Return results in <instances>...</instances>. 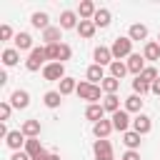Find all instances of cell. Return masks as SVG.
Returning <instances> with one entry per match:
<instances>
[{
	"mask_svg": "<svg viewBox=\"0 0 160 160\" xmlns=\"http://www.w3.org/2000/svg\"><path fill=\"white\" fill-rule=\"evenodd\" d=\"M45 52H48V60H52V62H62V65H65V60H70V55H72L70 45H65V42L45 45Z\"/></svg>",
	"mask_w": 160,
	"mask_h": 160,
	"instance_id": "1",
	"label": "cell"
},
{
	"mask_svg": "<svg viewBox=\"0 0 160 160\" xmlns=\"http://www.w3.org/2000/svg\"><path fill=\"white\" fill-rule=\"evenodd\" d=\"M78 95H80V100H88L90 105H95L98 100H100V92H102V88L100 85H92V82H78V90H75Z\"/></svg>",
	"mask_w": 160,
	"mask_h": 160,
	"instance_id": "2",
	"label": "cell"
},
{
	"mask_svg": "<svg viewBox=\"0 0 160 160\" xmlns=\"http://www.w3.org/2000/svg\"><path fill=\"white\" fill-rule=\"evenodd\" d=\"M110 50H112V58H115V60L130 58V55H132V40H130V38H115Z\"/></svg>",
	"mask_w": 160,
	"mask_h": 160,
	"instance_id": "3",
	"label": "cell"
},
{
	"mask_svg": "<svg viewBox=\"0 0 160 160\" xmlns=\"http://www.w3.org/2000/svg\"><path fill=\"white\" fill-rule=\"evenodd\" d=\"M48 52H45V48H32V52H30V58H28V62H25V68L30 70V72H38L40 68H45L48 62Z\"/></svg>",
	"mask_w": 160,
	"mask_h": 160,
	"instance_id": "4",
	"label": "cell"
},
{
	"mask_svg": "<svg viewBox=\"0 0 160 160\" xmlns=\"http://www.w3.org/2000/svg\"><path fill=\"white\" fill-rule=\"evenodd\" d=\"M42 78L50 80V82L65 80V78H68V75H65V65H62V62H48V65L42 68Z\"/></svg>",
	"mask_w": 160,
	"mask_h": 160,
	"instance_id": "5",
	"label": "cell"
},
{
	"mask_svg": "<svg viewBox=\"0 0 160 160\" xmlns=\"http://www.w3.org/2000/svg\"><path fill=\"white\" fill-rule=\"evenodd\" d=\"M92 155H95V160H115V158H112V145H110V140H95Z\"/></svg>",
	"mask_w": 160,
	"mask_h": 160,
	"instance_id": "6",
	"label": "cell"
},
{
	"mask_svg": "<svg viewBox=\"0 0 160 160\" xmlns=\"http://www.w3.org/2000/svg\"><path fill=\"white\" fill-rule=\"evenodd\" d=\"M112 128L115 130H120V132H128V128L132 125V120H130V112L122 108V110H118V112H112Z\"/></svg>",
	"mask_w": 160,
	"mask_h": 160,
	"instance_id": "7",
	"label": "cell"
},
{
	"mask_svg": "<svg viewBox=\"0 0 160 160\" xmlns=\"http://www.w3.org/2000/svg\"><path fill=\"white\" fill-rule=\"evenodd\" d=\"M112 130H115V128H112V120H105V118L92 125V135H95L98 140H108V135H110Z\"/></svg>",
	"mask_w": 160,
	"mask_h": 160,
	"instance_id": "8",
	"label": "cell"
},
{
	"mask_svg": "<svg viewBox=\"0 0 160 160\" xmlns=\"http://www.w3.org/2000/svg\"><path fill=\"white\" fill-rule=\"evenodd\" d=\"M5 142H8V148H10V150H15V152H18V150L28 142V138L22 135V130H10V132H8V138H5Z\"/></svg>",
	"mask_w": 160,
	"mask_h": 160,
	"instance_id": "9",
	"label": "cell"
},
{
	"mask_svg": "<svg viewBox=\"0 0 160 160\" xmlns=\"http://www.w3.org/2000/svg\"><path fill=\"white\" fill-rule=\"evenodd\" d=\"M92 58H95V65H112V50L110 48H105V45H100V48H95V52H92Z\"/></svg>",
	"mask_w": 160,
	"mask_h": 160,
	"instance_id": "10",
	"label": "cell"
},
{
	"mask_svg": "<svg viewBox=\"0 0 160 160\" xmlns=\"http://www.w3.org/2000/svg\"><path fill=\"white\" fill-rule=\"evenodd\" d=\"M132 130L138 132V135H148L150 130H152V122H150V118L148 115H135V120H132Z\"/></svg>",
	"mask_w": 160,
	"mask_h": 160,
	"instance_id": "11",
	"label": "cell"
},
{
	"mask_svg": "<svg viewBox=\"0 0 160 160\" xmlns=\"http://www.w3.org/2000/svg\"><path fill=\"white\" fill-rule=\"evenodd\" d=\"M60 28L62 30H78V12H72V10H62L60 12Z\"/></svg>",
	"mask_w": 160,
	"mask_h": 160,
	"instance_id": "12",
	"label": "cell"
},
{
	"mask_svg": "<svg viewBox=\"0 0 160 160\" xmlns=\"http://www.w3.org/2000/svg\"><path fill=\"white\" fill-rule=\"evenodd\" d=\"M10 105L18 108V110L28 108V105H30V95H28V90H15V92L10 95Z\"/></svg>",
	"mask_w": 160,
	"mask_h": 160,
	"instance_id": "13",
	"label": "cell"
},
{
	"mask_svg": "<svg viewBox=\"0 0 160 160\" xmlns=\"http://www.w3.org/2000/svg\"><path fill=\"white\" fill-rule=\"evenodd\" d=\"M95 12H98V8H95V2H92V0H82V2H80V8H78L80 20H92V18H95Z\"/></svg>",
	"mask_w": 160,
	"mask_h": 160,
	"instance_id": "14",
	"label": "cell"
},
{
	"mask_svg": "<svg viewBox=\"0 0 160 160\" xmlns=\"http://www.w3.org/2000/svg\"><path fill=\"white\" fill-rule=\"evenodd\" d=\"M128 70H130V72H135V78H138V75L145 70V58H142V55H138V52H132V55L128 58Z\"/></svg>",
	"mask_w": 160,
	"mask_h": 160,
	"instance_id": "15",
	"label": "cell"
},
{
	"mask_svg": "<svg viewBox=\"0 0 160 160\" xmlns=\"http://www.w3.org/2000/svg\"><path fill=\"white\" fill-rule=\"evenodd\" d=\"M102 115H105V108H102L100 102H95V105H88V108H85V118H88V120H92V125H95V122H100V120H102Z\"/></svg>",
	"mask_w": 160,
	"mask_h": 160,
	"instance_id": "16",
	"label": "cell"
},
{
	"mask_svg": "<svg viewBox=\"0 0 160 160\" xmlns=\"http://www.w3.org/2000/svg\"><path fill=\"white\" fill-rule=\"evenodd\" d=\"M85 75H88V82H92V85H98V82L105 80V70H102V65H90Z\"/></svg>",
	"mask_w": 160,
	"mask_h": 160,
	"instance_id": "17",
	"label": "cell"
},
{
	"mask_svg": "<svg viewBox=\"0 0 160 160\" xmlns=\"http://www.w3.org/2000/svg\"><path fill=\"white\" fill-rule=\"evenodd\" d=\"M20 130H22V135H25V138H38L42 128H40V120H25Z\"/></svg>",
	"mask_w": 160,
	"mask_h": 160,
	"instance_id": "18",
	"label": "cell"
},
{
	"mask_svg": "<svg viewBox=\"0 0 160 160\" xmlns=\"http://www.w3.org/2000/svg\"><path fill=\"white\" fill-rule=\"evenodd\" d=\"M60 38H62V28H52V25H50V28L42 32V40H45L48 45H58Z\"/></svg>",
	"mask_w": 160,
	"mask_h": 160,
	"instance_id": "19",
	"label": "cell"
},
{
	"mask_svg": "<svg viewBox=\"0 0 160 160\" xmlns=\"http://www.w3.org/2000/svg\"><path fill=\"white\" fill-rule=\"evenodd\" d=\"M15 50H30L32 52V38H30V32H18L15 35Z\"/></svg>",
	"mask_w": 160,
	"mask_h": 160,
	"instance_id": "20",
	"label": "cell"
},
{
	"mask_svg": "<svg viewBox=\"0 0 160 160\" xmlns=\"http://www.w3.org/2000/svg\"><path fill=\"white\" fill-rule=\"evenodd\" d=\"M18 60H20V50H15V48H5V50H2V65H5V68L18 65Z\"/></svg>",
	"mask_w": 160,
	"mask_h": 160,
	"instance_id": "21",
	"label": "cell"
},
{
	"mask_svg": "<svg viewBox=\"0 0 160 160\" xmlns=\"http://www.w3.org/2000/svg\"><path fill=\"white\" fill-rule=\"evenodd\" d=\"M50 18H48V12H32V18H30V22H32V28H38V30H48L50 28V22H48Z\"/></svg>",
	"mask_w": 160,
	"mask_h": 160,
	"instance_id": "22",
	"label": "cell"
},
{
	"mask_svg": "<svg viewBox=\"0 0 160 160\" xmlns=\"http://www.w3.org/2000/svg\"><path fill=\"white\" fill-rule=\"evenodd\" d=\"M95 30H98V28H95L92 20H80V22H78V32H80V38H88V40H90V38L95 35Z\"/></svg>",
	"mask_w": 160,
	"mask_h": 160,
	"instance_id": "23",
	"label": "cell"
},
{
	"mask_svg": "<svg viewBox=\"0 0 160 160\" xmlns=\"http://www.w3.org/2000/svg\"><path fill=\"white\" fill-rule=\"evenodd\" d=\"M128 38H130L132 42H135V40H145V38H148V28H145L142 22H135V25H130Z\"/></svg>",
	"mask_w": 160,
	"mask_h": 160,
	"instance_id": "24",
	"label": "cell"
},
{
	"mask_svg": "<svg viewBox=\"0 0 160 160\" xmlns=\"http://www.w3.org/2000/svg\"><path fill=\"white\" fill-rule=\"evenodd\" d=\"M125 72H130V70H128V62H122V60H112V65H110V75H112L115 80H122Z\"/></svg>",
	"mask_w": 160,
	"mask_h": 160,
	"instance_id": "25",
	"label": "cell"
},
{
	"mask_svg": "<svg viewBox=\"0 0 160 160\" xmlns=\"http://www.w3.org/2000/svg\"><path fill=\"white\" fill-rule=\"evenodd\" d=\"M92 22H95V28H108V25H110V10H105V8H98V12H95Z\"/></svg>",
	"mask_w": 160,
	"mask_h": 160,
	"instance_id": "26",
	"label": "cell"
},
{
	"mask_svg": "<svg viewBox=\"0 0 160 160\" xmlns=\"http://www.w3.org/2000/svg\"><path fill=\"white\" fill-rule=\"evenodd\" d=\"M125 110H128V112H138V115H140V110H142V98L132 92V95L125 100Z\"/></svg>",
	"mask_w": 160,
	"mask_h": 160,
	"instance_id": "27",
	"label": "cell"
},
{
	"mask_svg": "<svg viewBox=\"0 0 160 160\" xmlns=\"http://www.w3.org/2000/svg\"><path fill=\"white\" fill-rule=\"evenodd\" d=\"M122 142L128 145V150H138L140 148V135L135 130H128V132H122Z\"/></svg>",
	"mask_w": 160,
	"mask_h": 160,
	"instance_id": "28",
	"label": "cell"
},
{
	"mask_svg": "<svg viewBox=\"0 0 160 160\" xmlns=\"http://www.w3.org/2000/svg\"><path fill=\"white\" fill-rule=\"evenodd\" d=\"M142 58H145V60H160V45H158V42H145Z\"/></svg>",
	"mask_w": 160,
	"mask_h": 160,
	"instance_id": "29",
	"label": "cell"
},
{
	"mask_svg": "<svg viewBox=\"0 0 160 160\" xmlns=\"http://www.w3.org/2000/svg\"><path fill=\"white\" fill-rule=\"evenodd\" d=\"M100 88H102V92H108V95H115V92H118V88H120V80H115L112 75H108V78L100 82Z\"/></svg>",
	"mask_w": 160,
	"mask_h": 160,
	"instance_id": "30",
	"label": "cell"
},
{
	"mask_svg": "<svg viewBox=\"0 0 160 160\" xmlns=\"http://www.w3.org/2000/svg\"><path fill=\"white\" fill-rule=\"evenodd\" d=\"M78 90V82H75V78H65V80H60V88H58V92L65 98V95H70V92H75Z\"/></svg>",
	"mask_w": 160,
	"mask_h": 160,
	"instance_id": "31",
	"label": "cell"
},
{
	"mask_svg": "<svg viewBox=\"0 0 160 160\" xmlns=\"http://www.w3.org/2000/svg\"><path fill=\"white\" fill-rule=\"evenodd\" d=\"M102 108H105V112H118V110H120L118 95H105V98H102Z\"/></svg>",
	"mask_w": 160,
	"mask_h": 160,
	"instance_id": "32",
	"label": "cell"
},
{
	"mask_svg": "<svg viewBox=\"0 0 160 160\" xmlns=\"http://www.w3.org/2000/svg\"><path fill=\"white\" fill-rule=\"evenodd\" d=\"M60 100H62V95H60L58 90H48V92H45V98H42V102H45L48 108H58V105H60Z\"/></svg>",
	"mask_w": 160,
	"mask_h": 160,
	"instance_id": "33",
	"label": "cell"
},
{
	"mask_svg": "<svg viewBox=\"0 0 160 160\" xmlns=\"http://www.w3.org/2000/svg\"><path fill=\"white\" fill-rule=\"evenodd\" d=\"M138 78H140L142 82H148V85H152V82L158 80V70H155V68H145V70H142V72H140Z\"/></svg>",
	"mask_w": 160,
	"mask_h": 160,
	"instance_id": "34",
	"label": "cell"
},
{
	"mask_svg": "<svg viewBox=\"0 0 160 160\" xmlns=\"http://www.w3.org/2000/svg\"><path fill=\"white\" fill-rule=\"evenodd\" d=\"M132 90H135V95H140V98H142L145 92H150V85H148V82H142L140 78H135V80H132Z\"/></svg>",
	"mask_w": 160,
	"mask_h": 160,
	"instance_id": "35",
	"label": "cell"
},
{
	"mask_svg": "<svg viewBox=\"0 0 160 160\" xmlns=\"http://www.w3.org/2000/svg\"><path fill=\"white\" fill-rule=\"evenodd\" d=\"M10 112H12V105H10V102H0V120H2V122L10 118Z\"/></svg>",
	"mask_w": 160,
	"mask_h": 160,
	"instance_id": "36",
	"label": "cell"
},
{
	"mask_svg": "<svg viewBox=\"0 0 160 160\" xmlns=\"http://www.w3.org/2000/svg\"><path fill=\"white\" fill-rule=\"evenodd\" d=\"M12 38V28L10 25H0V40H10Z\"/></svg>",
	"mask_w": 160,
	"mask_h": 160,
	"instance_id": "37",
	"label": "cell"
},
{
	"mask_svg": "<svg viewBox=\"0 0 160 160\" xmlns=\"http://www.w3.org/2000/svg\"><path fill=\"white\" fill-rule=\"evenodd\" d=\"M122 160H140V152H138V150H128V152L122 155Z\"/></svg>",
	"mask_w": 160,
	"mask_h": 160,
	"instance_id": "38",
	"label": "cell"
},
{
	"mask_svg": "<svg viewBox=\"0 0 160 160\" xmlns=\"http://www.w3.org/2000/svg\"><path fill=\"white\" fill-rule=\"evenodd\" d=\"M10 160H30V155L25 152V150H18V152H12V158Z\"/></svg>",
	"mask_w": 160,
	"mask_h": 160,
	"instance_id": "39",
	"label": "cell"
},
{
	"mask_svg": "<svg viewBox=\"0 0 160 160\" xmlns=\"http://www.w3.org/2000/svg\"><path fill=\"white\" fill-rule=\"evenodd\" d=\"M150 92H152V95H160V78H158V80L150 85Z\"/></svg>",
	"mask_w": 160,
	"mask_h": 160,
	"instance_id": "40",
	"label": "cell"
},
{
	"mask_svg": "<svg viewBox=\"0 0 160 160\" xmlns=\"http://www.w3.org/2000/svg\"><path fill=\"white\" fill-rule=\"evenodd\" d=\"M50 160H60V155H55V152H52V155H50Z\"/></svg>",
	"mask_w": 160,
	"mask_h": 160,
	"instance_id": "41",
	"label": "cell"
},
{
	"mask_svg": "<svg viewBox=\"0 0 160 160\" xmlns=\"http://www.w3.org/2000/svg\"><path fill=\"white\" fill-rule=\"evenodd\" d=\"M158 45H160V32H158Z\"/></svg>",
	"mask_w": 160,
	"mask_h": 160,
	"instance_id": "42",
	"label": "cell"
}]
</instances>
